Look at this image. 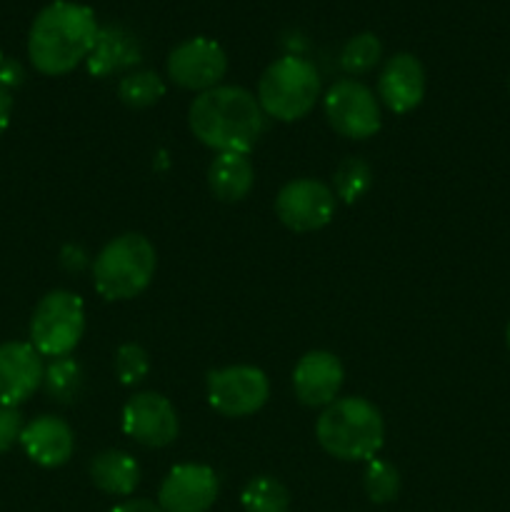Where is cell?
Listing matches in <instances>:
<instances>
[{
  "instance_id": "cell-30",
  "label": "cell",
  "mask_w": 510,
  "mask_h": 512,
  "mask_svg": "<svg viewBox=\"0 0 510 512\" xmlns=\"http://www.w3.org/2000/svg\"><path fill=\"white\" fill-rule=\"evenodd\" d=\"M10 115H13V95H10V90H5L0 85V135L10 125Z\"/></svg>"
},
{
  "instance_id": "cell-29",
  "label": "cell",
  "mask_w": 510,
  "mask_h": 512,
  "mask_svg": "<svg viewBox=\"0 0 510 512\" xmlns=\"http://www.w3.org/2000/svg\"><path fill=\"white\" fill-rule=\"evenodd\" d=\"M110 512H163V508L153 503V500H125V503L115 505Z\"/></svg>"
},
{
  "instance_id": "cell-17",
  "label": "cell",
  "mask_w": 510,
  "mask_h": 512,
  "mask_svg": "<svg viewBox=\"0 0 510 512\" xmlns=\"http://www.w3.org/2000/svg\"><path fill=\"white\" fill-rule=\"evenodd\" d=\"M140 58H143V50L130 30H125L123 25H103L85 65L95 78H108V75L123 73L138 65Z\"/></svg>"
},
{
  "instance_id": "cell-15",
  "label": "cell",
  "mask_w": 510,
  "mask_h": 512,
  "mask_svg": "<svg viewBox=\"0 0 510 512\" xmlns=\"http://www.w3.org/2000/svg\"><path fill=\"white\" fill-rule=\"evenodd\" d=\"M425 98V68L413 53H395L378 75V100L395 115L418 108Z\"/></svg>"
},
{
  "instance_id": "cell-27",
  "label": "cell",
  "mask_w": 510,
  "mask_h": 512,
  "mask_svg": "<svg viewBox=\"0 0 510 512\" xmlns=\"http://www.w3.org/2000/svg\"><path fill=\"white\" fill-rule=\"evenodd\" d=\"M23 415L18 408H0V453H8L23 435Z\"/></svg>"
},
{
  "instance_id": "cell-1",
  "label": "cell",
  "mask_w": 510,
  "mask_h": 512,
  "mask_svg": "<svg viewBox=\"0 0 510 512\" xmlns=\"http://www.w3.org/2000/svg\"><path fill=\"white\" fill-rule=\"evenodd\" d=\"M188 125L195 138L215 153H250L265 133V113L250 90L218 85L195 95Z\"/></svg>"
},
{
  "instance_id": "cell-24",
  "label": "cell",
  "mask_w": 510,
  "mask_h": 512,
  "mask_svg": "<svg viewBox=\"0 0 510 512\" xmlns=\"http://www.w3.org/2000/svg\"><path fill=\"white\" fill-rule=\"evenodd\" d=\"M380 58H383V45H380L378 35L358 33L343 45V50H340V68H343V73L358 78V75L375 70Z\"/></svg>"
},
{
  "instance_id": "cell-8",
  "label": "cell",
  "mask_w": 510,
  "mask_h": 512,
  "mask_svg": "<svg viewBox=\"0 0 510 512\" xmlns=\"http://www.w3.org/2000/svg\"><path fill=\"white\" fill-rule=\"evenodd\" d=\"M330 128L350 140H368L380 130V103L373 90L355 78H343L328 88L323 98Z\"/></svg>"
},
{
  "instance_id": "cell-25",
  "label": "cell",
  "mask_w": 510,
  "mask_h": 512,
  "mask_svg": "<svg viewBox=\"0 0 510 512\" xmlns=\"http://www.w3.org/2000/svg\"><path fill=\"white\" fill-rule=\"evenodd\" d=\"M363 488L370 503L385 505L393 503L400 493V473L393 463L388 460L373 458L368 460L363 473Z\"/></svg>"
},
{
  "instance_id": "cell-10",
  "label": "cell",
  "mask_w": 510,
  "mask_h": 512,
  "mask_svg": "<svg viewBox=\"0 0 510 512\" xmlns=\"http://www.w3.org/2000/svg\"><path fill=\"white\" fill-rule=\"evenodd\" d=\"M168 78L178 88L193 90V93H205L210 88H218L220 80L228 73V55L215 40L188 38L175 45L168 55Z\"/></svg>"
},
{
  "instance_id": "cell-6",
  "label": "cell",
  "mask_w": 510,
  "mask_h": 512,
  "mask_svg": "<svg viewBox=\"0 0 510 512\" xmlns=\"http://www.w3.org/2000/svg\"><path fill=\"white\" fill-rule=\"evenodd\" d=\"M85 333V305L70 290H50L30 318V345L43 358H65L78 348Z\"/></svg>"
},
{
  "instance_id": "cell-5",
  "label": "cell",
  "mask_w": 510,
  "mask_h": 512,
  "mask_svg": "<svg viewBox=\"0 0 510 512\" xmlns=\"http://www.w3.org/2000/svg\"><path fill=\"white\" fill-rule=\"evenodd\" d=\"M320 100V73L300 55H283L263 70L258 80V103L268 118L295 123Z\"/></svg>"
},
{
  "instance_id": "cell-31",
  "label": "cell",
  "mask_w": 510,
  "mask_h": 512,
  "mask_svg": "<svg viewBox=\"0 0 510 512\" xmlns=\"http://www.w3.org/2000/svg\"><path fill=\"white\" fill-rule=\"evenodd\" d=\"M505 343H508V350H510V323H508V330H505Z\"/></svg>"
},
{
  "instance_id": "cell-22",
  "label": "cell",
  "mask_w": 510,
  "mask_h": 512,
  "mask_svg": "<svg viewBox=\"0 0 510 512\" xmlns=\"http://www.w3.org/2000/svg\"><path fill=\"white\" fill-rule=\"evenodd\" d=\"M165 95V83L153 70H130L118 83L120 103L133 110L150 108Z\"/></svg>"
},
{
  "instance_id": "cell-11",
  "label": "cell",
  "mask_w": 510,
  "mask_h": 512,
  "mask_svg": "<svg viewBox=\"0 0 510 512\" xmlns=\"http://www.w3.org/2000/svg\"><path fill=\"white\" fill-rule=\"evenodd\" d=\"M123 433L143 448H168L180 433L173 403L160 393H135L123 408Z\"/></svg>"
},
{
  "instance_id": "cell-4",
  "label": "cell",
  "mask_w": 510,
  "mask_h": 512,
  "mask_svg": "<svg viewBox=\"0 0 510 512\" xmlns=\"http://www.w3.org/2000/svg\"><path fill=\"white\" fill-rule=\"evenodd\" d=\"M158 268L155 245L140 233L108 240L93 260V285L103 300H133L153 283Z\"/></svg>"
},
{
  "instance_id": "cell-7",
  "label": "cell",
  "mask_w": 510,
  "mask_h": 512,
  "mask_svg": "<svg viewBox=\"0 0 510 512\" xmlns=\"http://www.w3.org/2000/svg\"><path fill=\"white\" fill-rule=\"evenodd\" d=\"M208 403L215 413L225 418H248L255 415L270 398V380L255 365H228V368L210 370Z\"/></svg>"
},
{
  "instance_id": "cell-13",
  "label": "cell",
  "mask_w": 510,
  "mask_h": 512,
  "mask_svg": "<svg viewBox=\"0 0 510 512\" xmlns=\"http://www.w3.org/2000/svg\"><path fill=\"white\" fill-rule=\"evenodd\" d=\"M43 355L30 343L0 345V408H20L43 388Z\"/></svg>"
},
{
  "instance_id": "cell-23",
  "label": "cell",
  "mask_w": 510,
  "mask_h": 512,
  "mask_svg": "<svg viewBox=\"0 0 510 512\" xmlns=\"http://www.w3.org/2000/svg\"><path fill=\"white\" fill-rule=\"evenodd\" d=\"M373 185V170L365 163L363 158H350L340 160V165L335 168L333 175V193L335 198H340L343 203H358L360 198H365V193Z\"/></svg>"
},
{
  "instance_id": "cell-20",
  "label": "cell",
  "mask_w": 510,
  "mask_h": 512,
  "mask_svg": "<svg viewBox=\"0 0 510 512\" xmlns=\"http://www.w3.org/2000/svg\"><path fill=\"white\" fill-rule=\"evenodd\" d=\"M83 383V368L73 358H68V355L65 358H53L45 365L43 390L53 403H75L80 398V393H83Z\"/></svg>"
},
{
  "instance_id": "cell-32",
  "label": "cell",
  "mask_w": 510,
  "mask_h": 512,
  "mask_svg": "<svg viewBox=\"0 0 510 512\" xmlns=\"http://www.w3.org/2000/svg\"><path fill=\"white\" fill-rule=\"evenodd\" d=\"M0 60H3V53H0Z\"/></svg>"
},
{
  "instance_id": "cell-19",
  "label": "cell",
  "mask_w": 510,
  "mask_h": 512,
  "mask_svg": "<svg viewBox=\"0 0 510 512\" xmlns=\"http://www.w3.org/2000/svg\"><path fill=\"white\" fill-rule=\"evenodd\" d=\"M88 475L95 488L105 495L128 498L140 483V465L125 450H103L88 465Z\"/></svg>"
},
{
  "instance_id": "cell-12",
  "label": "cell",
  "mask_w": 510,
  "mask_h": 512,
  "mask_svg": "<svg viewBox=\"0 0 510 512\" xmlns=\"http://www.w3.org/2000/svg\"><path fill=\"white\" fill-rule=\"evenodd\" d=\"M220 493V480L213 468L183 463L168 470L158 490L163 512H208Z\"/></svg>"
},
{
  "instance_id": "cell-2",
  "label": "cell",
  "mask_w": 510,
  "mask_h": 512,
  "mask_svg": "<svg viewBox=\"0 0 510 512\" xmlns=\"http://www.w3.org/2000/svg\"><path fill=\"white\" fill-rule=\"evenodd\" d=\"M93 10L73 0H53L35 15L28 33V58L43 75L70 73L88 60L98 38Z\"/></svg>"
},
{
  "instance_id": "cell-9",
  "label": "cell",
  "mask_w": 510,
  "mask_h": 512,
  "mask_svg": "<svg viewBox=\"0 0 510 512\" xmlns=\"http://www.w3.org/2000/svg\"><path fill=\"white\" fill-rule=\"evenodd\" d=\"M338 198L333 188L315 178H295L280 188L275 215L293 233H315L335 218Z\"/></svg>"
},
{
  "instance_id": "cell-16",
  "label": "cell",
  "mask_w": 510,
  "mask_h": 512,
  "mask_svg": "<svg viewBox=\"0 0 510 512\" xmlns=\"http://www.w3.org/2000/svg\"><path fill=\"white\" fill-rule=\"evenodd\" d=\"M25 455L40 468H60L68 463L75 453V433L63 418L55 415H40V418L25 423L20 435Z\"/></svg>"
},
{
  "instance_id": "cell-14",
  "label": "cell",
  "mask_w": 510,
  "mask_h": 512,
  "mask_svg": "<svg viewBox=\"0 0 510 512\" xmlns=\"http://www.w3.org/2000/svg\"><path fill=\"white\" fill-rule=\"evenodd\" d=\"M345 370L338 355L328 350H310L295 363L293 390L295 398L308 408H328L338 400Z\"/></svg>"
},
{
  "instance_id": "cell-28",
  "label": "cell",
  "mask_w": 510,
  "mask_h": 512,
  "mask_svg": "<svg viewBox=\"0 0 510 512\" xmlns=\"http://www.w3.org/2000/svg\"><path fill=\"white\" fill-rule=\"evenodd\" d=\"M23 80H25V70L18 60H13V58L0 60V85H3L5 90L20 88V85H23Z\"/></svg>"
},
{
  "instance_id": "cell-3",
  "label": "cell",
  "mask_w": 510,
  "mask_h": 512,
  "mask_svg": "<svg viewBox=\"0 0 510 512\" xmlns=\"http://www.w3.org/2000/svg\"><path fill=\"white\" fill-rule=\"evenodd\" d=\"M315 438L333 458L345 463H368L385 443L383 415L365 398H338L320 413Z\"/></svg>"
},
{
  "instance_id": "cell-18",
  "label": "cell",
  "mask_w": 510,
  "mask_h": 512,
  "mask_svg": "<svg viewBox=\"0 0 510 512\" xmlns=\"http://www.w3.org/2000/svg\"><path fill=\"white\" fill-rule=\"evenodd\" d=\"M255 185V165L248 153H215L208 165V188L220 203H240Z\"/></svg>"
},
{
  "instance_id": "cell-21",
  "label": "cell",
  "mask_w": 510,
  "mask_h": 512,
  "mask_svg": "<svg viewBox=\"0 0 510 512\" xmlns=\"http://www.w3.org/2000/svg\"><path fill=\"white\" fill-rule=\"evenodd\" d=\"M245 512H288L290 493L273 475H258L240 493Z\"/></svg>"
},
{
  "instance_id": "cell-26",
  "label": "cell",
  "mask_w": 510,
  "mask_h": 512,
  "mask_svg": "<svg viewBox=\"0 0 510 512\" xmlns=\"http://www.w3.org/2000/svg\"><path fill=\"white\" fill-rule=\"evenodd\" d=\"M115 375L125 388H135L143 383L150 373V355L145 353L143 345L138 343H123L115 350Z\"/></svg>"
}]
</instances>
